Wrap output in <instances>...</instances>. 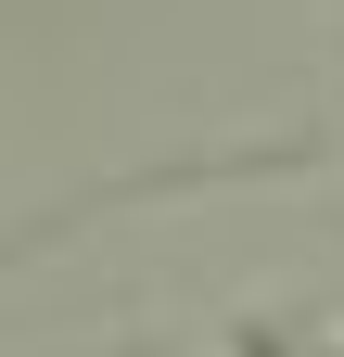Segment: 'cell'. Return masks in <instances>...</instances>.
<instances>
[{"label": "cell", "mask_w": 344, "mask_h": 357, "mask_svg": "<svg viewBox=\"0 0 344 357\" xmlns=\"http://www.w3.org/2000/svg\"><path fill=\"white\" fill-rule=\"evenodd\" d=\"M230 357H306V344H293V332H268V319H242V332H230Z\"/></svg>", "instance_id": "1"}, {"label": "cell", "mask_w": 344, "mask_h": 357, "mask_svg": "<svg viewBox=\"0 0 344 357\" xmlns=\"http://www.w3.org/2000/svg\"><path fill=\"white\" fill-rule=\"evenodd\" d=\"M306 357H344V332H331V344H306Z\"/></svg>", "instance_id": "2"}]
</instances>
